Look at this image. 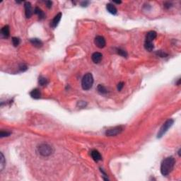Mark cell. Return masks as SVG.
Returning a JSON list of instances; mask_svg holds the SVG:
<instances>
[{"label": "cell", "mask_w": 181, "mask_h": 181, "mask_svg": "<svg viewBox=\"0 0 181 181\" xmlns=\"http://www.w3.org/2000/svg\"><path fill=\"white\" fill-rule=\"evenodd\" d=\"M94 84V77L90 73H87L84 75L81 80V86L85 90H89L93 86Z\"/></svg>", "instance_id": "obj_2"}, {"label": "cell", "mask_w": 181, "mask_h": 181, "mask_svg": "<svg viewBox=\"0 0 181 181\" xmlns=\"http://www.w3.org/2000/svg\"><path fill=\"white\" fill-rule=\"evenodd\" d=\"M88 4H89V2H83L81 3V6H82V7H86Z\"/></svg>", "instance_id": "obj_30"}, {"label": "cell", "mask_w": 181, "mask_h": 181, "mask_svg": "<svg viewBox=\"0 0 181 181\" xmlns=\"http://www.w3.org/2000/svg\"><path fill=\"white\" fill-rule=\"evenodd\" d=\"M1 33H2V36H3L4 38H9L10 35V31H9V26H4L3 28L1 30Z\"/></svg>", "instance_id": "obj_12"}, {"label": "cell", "mask_w": 181, "mask_h": 181, "mask_svg": "<svg viewBox=\"0 0 181 181\" xmlns=\"http://www.w3.org/2000/svg\"><path fill=\"white\" fill-rule=\"evenodd\" d=\"M123 86H124V83H123V82H120L119 84H117V90L120 91V90L123 89Z\"/></svg>", "instance_id": "obj_25"}, {"label": "cell", "mask_w": 181, "mask_h": 181, "mask_svg": "<svg viewBox=\"0 0 181 181\" xmlns=\"http://www.w3.org/2000/svg\"><path fill=\"white\" fill-rule=\"evenodd\" d=\"M97 90L99 94H103H103H106L108 93V90L106 89V88L104 86H103V85H101V84H99L98 86Z\"/></svg>", "instance_id": "obj_17"}, {"label": "cell", "mask_w": 181, "mask_h": 181, "mask_svg": "<svg viewBox=\"0 0 181 181\" xmlns=\"http://www.w3.org/2000/svg\"><path fill=\"white\" fill-rule=\"evenodd\" d=\"M30 95L34 99H38L41 96V94H40V90L38 88H35V89L31 90V93H30Z\"/></svg>", "instance_id": "obj_14"}, {"label": "cell", "mask_w": 181, "mask_h": 181, "mask_svg": "<svg viewBox=\"0 0 181 181\" xmlns=\"http://www.w3.org/2000/svg\"><path fill=\"white\" fill-rule=\"evenodd\" d=\"M38 83L40 86H45L46 84H48V79L45 77H42V76H40V77H39Z\"/></svg>", "instance_id": "obj_19"}, {"label": "cell", "mask_w": 181, "mask_h": 181, "mask_svg": "<svg viewBox=\"0 0 181 181\" xmlns=\"http://www.w3.org/2000/svg\"><path fill=\"white\" fill-rule=\"evenodd\" d=\"M34 13H36V14H37L38 16L39 17V19H45V13L42 11V10L40 9V8H38V7H36L35 8V10H34Z\"/></svg>", "instance_id": "obj_16"}, {"label": "cell", "mask_w": 181, "mask_h": 181, "mask_svg": "<svg viewBox=\"0 0 181 181\" xmlns=\"http://www.w3.org/2000/svg\"><path fill=\"white\" fill-rule=\"evenodd\" d=\"M171 7V4L170 3V2H165L164 4V7H165V9H169Z\"/></svg>", "instance_id": "obj_28"}, {"label": "cell", "mask_w": 181, "mask_h": 181, "mask_svg": "<svg viewBox=\"0 0 181 181\" xmlns=\"http://www.w3.org/2000/svg\"><path fill=\"white\" fill-rule=\"evenodd\" d=\"M106 9L107 11L111 14L113 15H115L117 12V10L116 7H115L113 4H108L106 5Z\"/></svg>", "instance_id": "obj_13"}, {"label": "cell", "mask_w": 181, "mask_h": 181, "mask_svg": "<svg viewBox=\"0 0 181 181\" xmlns=\"http://www.w3.org/2000/svg\"><path fill=\"white\" fill-rule=\"evenodd\" d=\"M30 42L36 48H41L42 46V42L38 38H32L30 40Z\"/></svg>", "instance_id": "obj_15"}, {"label": "cell", "mask_w": 181, "mask_h": 181, "mask_svg": "<svg viewBox=\"0 0 181 181\" xmlns=\"http://www.w3.org/2000/svg\"><path fill=\"white\" fill-rule=\"evenodd\" d=\"M12 43L15 47L18 46L20 43V39L19 38H16V37H13V38H12Z\"/></svg>", "instance_id": "obj_22"}, {"label": "cell", "mask_w": 181, "mask_h": 181, "mask_svg": "<svg viewBox=\"0 0 181 181\" xmlns=\"http://www.w3.org/2000/svg\"><path fill=\"white\" fill-rule=\"evenodd\" d=\"M123 127L122 126H117L110 128L109 129H107L105 132V134L108 137H113V136H116L119 134L123 132Z\"/></svg>", "instance_id": "obj_5"}, {"label": "cell", "mask_w": 181, "mask_h": 181, "mask_svg": "<svg viewBox=\"0 0 181 181\" xmlns=\"http://www.w3.org/2000/svg\"><path fill=\"white\" fill-rule=\"evenodd\" d=\"M61 18H62V13H57V15H56V16L54 17V19H52V21H51V23H50V26H51V27H52V28H56V27L57 26V25L59 24V21H60Z\"/></svg>", "instance_id": "obj_8"}, {"label": "cell", "mask_w": 181, "mask_h": 181, "mask_svg": "<svg viewBox=\"0 0 181 181\" xmlns=\"http://www.w3.org/2000/svg\"><path fill=\"white\" fill-rule=\"evenodd\" d=\"M117 54H119V55L123 56L124 57H126L127 56V53L126 51H125L124 50H122V49H117Z\"/></svg>", "instance_id": "obj_21"}, {"label": "cell", "mask_w": 181, "mask_h": 181, "mask_svg": "<svg viewBox=\"0 0 181 181\" xmlns=\"http://www.w3.org/2000/svg\"><path fill=\"white\" fill-rule=\"evenodd\" d=\"M1 158H0V169L1 171H2L5 166V164H6V161H5V159H4V156L3 154L1 153Z\"/></svg>", "instance_id": "obj_20"}, {"label": "cell", "mask_w": 181, "mask_h": 181, "mask_svg": "<svg viewBox=\"0 0 181 181\" xmlns=\"http://www.w3.org/2000/svg\"><path fill=\"white\" fill-rule=\"evenodd\" d=\"M175 165V159L172 156L165 158L161 165V173L163 175H168L173 171Z\"/></svg>", "instance_id": "obj_1"}, {"label": "cell", "mask_w": 181, "mask_h": 181, "mask_svg": "<svg viewBox=\"0 0 181 181\" xmlns=\"http://www.w3.org/2000/svg\"><path fill=\"white\" fill-rule=\"evenodd\" d=\"M45 4H46V5H47V7L48 8V9H50V8H51V7H52V2L51 1H47V2H45Z\"/></svg>", "instance_id": "obj_26"}, {"label": "cell", "mask_w": 181, "mask_h": 181, "mask_svg": "<svg viewBox=\"0 0 181 181\" xmlns=\"http://www.w3.org/2000/svg\"><path fill=\"white\" fill-rule=\"evenodd\" d=\"M24 8H25V14L26 18L29 19L33 15V9L31 4L28 2H26L24 4Z\"/></svg>", "instance_id": "obj_7"}, {"label": "cell", "mask_w": 181, "mask_h": 181, "mask_svg": "<svg viewBox=\"0 0 181 181\" xmlns=\"http://www.w3.org/2000/svg\"><path fill=\"white\" fill-rule=\"evenodd\" d=\"M156 33L155 31H149V32L147 33L146 36V41L145 42H152V41L154 40V39L156 38Z\"/></svg>", "instance_id": "obj_9"}, {"label": "cell", "mask_w": 181, "mask_h": 181, "mask_svg": "<svg viewBox=\"0 0 181 181\" xmlns=\"http://www.w3.org/2000/svg\"><path fill=\"white\" fill-rule=\"evenodd\" d=\"M144 48L146 50H148L149 52L152 51L154 48V44L151 42H145L144 43Z\"/></svg>", "instance_id": "obj_18"}, {"label": "cell", "mask_w": 181, "mask_h": 181, "mask_svg": "<svg viewBox=\"0 0 181 181\" xmlns=\"http://www.w3.org/2000/svg\"><path fill=\"white\" fill-rule=\"evenodd\" d=\"M102 57H103V55H102V54L100 53V52H94V54L92 55V56H91L92 60H93V62H94V63H96V64L99 63V62L101 61Z\"/></svg>", "instance_id": "obj_11"}, {"label": "cell", "mask_w": 181, "mask_h": 181, "mask_svg": "<svg viewBox=\"0 0 181 181\" xmlns=\"http://www.w3.org/2000/svg\"><path fill=\"white\" fill-rule=\"evenodd\" d=\"M11 134V132H4V131H2L0 132V136L1 137H9V136Z\"/></svg>", "instance_id": "obj_24"}, {"label": "cell", "mask_w": 181, "mask_h": 181, "mask_svg": "<svg viewBox=\"0 0 181 181\" xmlns=\"http://www.w3.org/2000/svg\"><path fill=\"white\" fill-rule=\"evenodd\" d=\"M39 154L42 156H50L53 152L52 148L48 144H42L41 145H40L38 148Z\"/></svg>", "instance_id": "obj_3"}, {"label": "cell", "mask_w": 181, "mask_h": 181, "mask_svg": "<svg viewBox=\"0 0 181 181\" xmlns=\"http://www.w3.org/2000/svg\"><path fill=\"white\" fill-rule=\"evenodd\" d=\"M173 123H174V120L173 119H169V120H167L162 125L160 130L158 131V134H157V138H161L164 135V134L168 131V129L173 125Z\"/></svg>", "instance_id": "obj_4"}, {"label": "cell", "mask_w": 181, "mask_h": 181, "mask_svg": "<svg viewBox=\"0 0 181 181\" xmlns=\"http://www.w3.org/2000/svg\"><path fill=\"white\" fill-rule=\"evenodd\" d=\"M180 79H178V82L176 83V85H178V86H179V85H180Z\"/></svg>", "instance_id": "obj_31"}, {"label": "cell", "mask_w": 181, "mask_h": 181, "mask_svg": "<svg viewBox=\"0 0 181 181\" xmlns=\"http://www.w3.org/2000/svg\"><path fill=\"white\" fill-rule=\"evenodd\" d=\"M156 55H158L159 57H165L168 56V55H167L166 53L163 52V51H161V50L157 51V52H156Z\"/></svg>", "instance_id": "obj_23"}, {"label": "cell", "mask_w": 181, "mask_h": 181, "mask_svg": "<svg viewBox=\"0 0 181 181\" xmlns=\"http://www.w3.org/2000/svg\"><path fill=\"white\" fill-rule=\"evenodd\" d=\"M78 105H79V107H85L86 103H84V101H80V102L78 103Z\"/></svg>", "instance_id": "obj_29"}, {"label": "cell", "mask_w": 181, "mask_h": 181, "mask_svg": "<svg viewBox=\"0 0 181 181\" xmlns=\"http://www.w3.org/2000/svg\"><path fill=\"white\" fill-rule=\"evenodd\" d=\"M90 155H91V157L93 158V159L95 161L98 162L102 160V156L97 150H92L90 152Z\"/></svg>", "instance_id": "obj_10"}, {"label": "cell", "mask_w": 181, "mask_h": 181, "mask_svg": "<svg viewBox=\"0 0 181 181\" xmlns=\"http://www.w3.org/2000/svg\"><path fill=\"white\" fill-rule=\"evenodd\" d=\"M20 69H21V71H26V69H27V67H26V65H21V67H20Z\"/></svg>", "instance_id": "obj_27"}, {"label": "cell", "mask_w": 181, "mask_h": 181, "mask_svg": "<svg viewBox=\"0 0 181 181\" xmlns=\"http://www.w3.org/2000/svg\"><path fill=\"white\" fill-rule=\"evenodd\" d=\"M94 42H95V45H96L98 48H103L106 44L105 38L101 36H96L94 40Z\"/></svg>", "instance_id": "obj_6"}, {"label": "cell", "mask_w": 181, "mask_h": 181, "mask_svg": "<svg viewBox=\"0 0 181 181\" xmlns=\"http://www.w3.org/2000/svg\"><path fill=\"white\" fill-rule=\"evenodd\" d=\"M178 155H179V156H180V149H179V151H178Z\"/></svg>", "instance_id": "obj_32"}]
</instances>
